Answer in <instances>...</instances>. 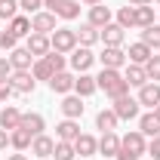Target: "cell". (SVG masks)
I'll use <instances>...</instances> for the list:
<instances>
[{"label":"cell","instance_id":"1","mask_svg":"<svg viewBox=\"0 0 160 160\" xmlns=\"http://www.w3.org/2000/svg\"><path fill=\"white\" fill-rule=\"evenodd\" d=\"M96 83H99V89H105V96H111V99H120V96L129 92V83L114 68H102V74L96 77Z\"/></svg>","mask_w":160,"mask_h":160},{"label":"cell","instance_id":"10","mask_svg":"<svg viewBox=\"0 0 160 160\" xmlns=\"http://www.w3.org/2000/svg\"><path fill=\"white\" fill-rule=\"evenodd\" d=\"M99 59H102V68H114V71H120V68L126 65V52H123L120 46H105Z\"/></svg>","mask_w":160,"mask_h":160},{"label":"cell","instance_id":"40","mask_svg":"<svg viewBox=\"0 0 160 160\" xmlns=\"http://www.w3.org/2000/svg\"><path fill=\"white\" fill-rule=\"evenodd\" d=\"M40 6H43V0H19V9L25 12H40Z\"/></svg>","mask_w":160,"mask_h":160},{"label":"cell","instance_id":"34","mask_svg":"<svg viewBox=\"0 0 160 160\" xmlns=\"http://www.w3.org/2000/svg\"><path fill=\"white\" fill-rule=\"evenodd\" d=\"M154 25V6H136V28H151Z\"/></svg>","mask_w":160,"mask_h":160},{"label":"cell","instance_id":"9","mask_svg":"<svg viewBox=\"0 0 160 160\" xmlns=\"http://www.w3.org/2000/svg\"><path fill=\"white\" fill-rule=\"evenodd\" d=\"M25 49H28L34 59H43V56L52 49V46H49V34H37V31H31V34H28V46H25Z\"/></svg>","mask_w":160,"mask_h":160},{"label":"cell","instance_id":"8","mask_svg":"<svg viewBox=\"0 0 160 160\" xmlns=\"http://www.w3.org/2000/svg\"><path fill=\"white\" fill-rule=\"evenodd\" d=\"M71 68H74V71H77V74H83V71H89V68H92V62H96V56H92V49H89V46H77V49H74V52H71Z\"/></svg>","mask_w":160,"mask_h":160},{"label":"cell","instance_id":"3","mask_svg":"<svg viewBox=\"0 0 160 160\" xmlns=\"http://www.w3.org/2000/svg\"><path fill=\"white\" fill-rule=\"evenodd\" d=\"M43 6L56 16V19H77L80 16V3L77 0H43Z\"/></svg>","mask_w":160,"mask_h":160},{"label":"cell","instance_id":"27","mask_svg":"<svg viewBox=\"0 0 160 160\" xmlns=\"http://www.w3.org/2000/svg\"><path fill=\"white\" fill-rule=\"evenodd\" d=\"M117 123H120V120H117V114H114V108H108V111H99V114H96V129H102V132H114Z\"/></svg>","mask_w":160,"mask_h":160},{"label":"cell","instance_id":"45","mask_svg":"<svg viewBox=\"0 0 160 160\" xmlns=\"http://www.w3.org/2000/svg\"><path fill=\"white\" fill-rule=\"evenodd\" d=\"M154 0H129V6H151Z\"/></svg>","mask_w":160,"mask_h":160},{"label":"cell","instance_id":"15","mask_svg":"<svg viewBox=\"0 0 160 160\" xmlns=\"http://www.w3.org/2000/svg\"><path fill=\"white\" fill-rule=\"evenodd\" d=\"M139 105H145V108H157L160 105V83H145L139 89Z\"/></svg>","mask_w":160,"mask_h":160},{"label":"cell","instance_id":"46","mask_svg":"<svg viewBox=\"0 0 160 160\" xmlns=\"http://www.w3.org/2000/svg\"><path fill=\"white\" fill-rule=\"evenodd\" d=\"M6 160H28V157H25V151H19V154H9Z\"/></svg>","mask_w":160,"mask_h":160},{"label":"cell","instance_id":"12","mask_svg":"<svg viewBox=\"0 0 160 160\" xmlns=\"http://www.w3.org/2000/svg\"><path fill=\"white\" fill-rule=\"evenodd\" d=\"M31 31H37V34H52L56 31V16L46 9V12H34L31 16Z\"/></svg>","mask_w":160,"mask_h":160},{"label":"cell","instance_id":"5","mask_svg":"<svg viewBox=\"0 0 160 160\" xmlns=\"http://www.w3.org/2000/svg\"><path fill=\"white\" fill-rule=\"evenodd\" d=\"M139 99H132L129 92L126 96H120V99H114V114H117V120H136L139 117Z\"/></svg>","mask_w":160,"mask_h":160},{"label":"cell","instance_id":"30","mask_svg":"<svg viewBox=\"0 0 160 160\" xmlns=\"http://www.w3.org/2000/svg\"><path fill=\"white\" fill-rule=\"evenodd\" d=\"M31 142H34V139H31L25 129H12V132H9V145H12L16 151H28V148H31Z\"/></svg>","mask_w":160,"mask_h":160},{"label":"cell","instance_id":"41","mask_svg":"<svg viewBox=\"0 0 160 160\" xmlns=\"http://www.w3.org/2000/svg\"><path fill=\"white\" fill-rule=\"evenodd\" d=\"M9 96H12V83H9V77H6V80H0V102H6Z\"/></svg>","mask_w":160,"mask_h":160},{"label":"cell","instance_id":"39","mask_svg":"<svg viewBox=\"0 0 160 160\" xmlns=\"http://www.w3.org/2000/svg\"><path fill=\"white\" fill-rule=\"evenodd\" d=\"M0 46H3V49H9V52H12V49H16V46H19V37H16V34H12V31H9V28H6V31H0Z\"/></svg>","mask_w":160,"mask_h":160},{"label":"cell","instance_id":"49","mask_svg":"<svg viewBox=\"0 0 160 160\" xmlns=\"http://www.w3.org/2000/svg\"><path fill=\"white\" fill-rule=\"evenodd\" d=\"M157 3H160V0H157Z\"/></svg>","mask_w":160,"mask_h":160},{"label":"cell","instance_id":"26","mask_svg":"<svg viewBox=\"0 0 160 160\" xmlns=\"http://www.w3.org/2000/svg\"><path fill=\"white\" fill-rule=\"evenodd\" d=\"M139 132H142V136H151V139H154V136H160V120H157V114H154V111L139 117Z\"/></svg>","mask_w":160,"mask_h":160},{"label":"cell","instance_id":"6","mask_svg":"<svg viewBox=\"0 0 160 160\" xmlns=\"http://www.w3.org/2000/svg\"><path fill=\"white\" fill-rule=\"evenodd\" d=\"M19 129H25L31 139H37V136H43V129H46V120H43V114H37V111H22Z\"/></svg>","mask_w":160,"mask_h":160},{"label":"cell","instance_id":"22","mask_svg":"<svg viewBox=\"0 0 160 160\" xmlns=\"http://www.w3.org/2000/svg\"><path fill=\"white\" fill-rule=\"evenodd\" d=\"M96 89H99V83H96V77H89L86 71H83V74H80V77L74 80V92H77L80 99H86V96H92Z\"/></svg>","mask_w":160,"mask_h":160},{"label":"cell","instance_id":"29","mask_svg":"<svg viewBox=\"0 0 160 160\" xmlns=\"http://www.w3.org/2000/svg\"><path fill=\"white\" fill-rule=\"evenodd\" d=\"M9 31H12L16 37H28V34H31V19H28V16H16V19H9Z\"/></svg>","mask_w":160,"mask_h":160},{"label":"cell","instance_id":"24","mask_svg":"<svg viewBox=\"0 0 160 160\" xmlns=\"http://www.w3.org/2000/svg\"><path fill=\"white\" fill-rule=\"evenodd\" d=\"M52 148H56V142L49 139V136H37V139L31 142V154H37L40 160L52 157Z\"/></svg>","mask_w":160,"mask_h":160},{"label":"cell","instance_id":"38","mask_svg":"<svg viewBox=\"0 0 160 160\" xmlns=\"http://www.w3.org/2000/svg\"><path fill=\"white\" fill-rule=\"evenodd\" d=\"M43 59H46L49 65H52V71H65V65H68V59H65L62 52H56V49H49V52H46Z\"/></svg>","mask_w":160,"mask_h":160},{"label":"cell","instance_id":"28","mask_svg":"<svg viewBox=\"0 0 160 160\" xmlns=\"http://www.w3.org/2000/svg\"><path fill=\"white\" fill-rule=\"evenodd\" d=\"M99 40V28H92L89 22L86 25H80V31H77V46H92Z\"/></svg>","mask_w":160,"mask_h":160},{"label":"cell","instance_id":"19","mask_svg":"<svg viewBox=\"0 0 160 160\" xmlns=\"http://www.w3.org/2000/svg\"><path fill=\"white\" fill-rule=\"evenodd\" d=\"M62 114H65V117L68 120H77L80 114H83V99H80V96H71V92H68V96H65V99H62Z\"/></svg>","mask_w":160,"mask_h":160},{"label":"cell","instance_id":"20","mask_svg":"<svg viewBox=\"0 0 160 160\" xmlns=\"http://www.w3.org/2000/svg\"><path fill=\"white\" fill-rule=\"evenodd\" d=\"M22 123V111L19 108H12V105H6L3 111H0V129H6V132H12V129H19Z\"/></svg>","mask_w":160,"mask_h":160},{"label":"cell","instance_id":"25","mask_svg":"<svg viewBox=\"0 0 160 160\" xmlns=\"http://www.w3.org/2000/svg\"><path fill=\"white\" fill-rule=\"evenodd\" d=\"M123 80H126V83H129V86H145V83H148V74H145V65H129V68H126V71H123Z\"/></svg>","mask_w":160,"mask_h":160},{"label":"cell","instance_id":"44","mask_svg":"<svg viewBox=\"0 0 160 160\" xmlns=\"http://www.w3.org/2000/svg\"><path fill=\"white\" fill-rule=\"evenodd\" d=\"M6 145H9V132H6V129H0V151H3Z\"/></svg>","mask_w":160,"mask_h":160},{"label":"cell","instance_id":"13","mask_svg":"<svg viewBox=\"0 0 160 160\" xmlns=\"http://www.w3.org/2000/svg\"><path fill=\"white\" fill-rule=\"evenodd\" d=\"M9 65H12V71H31V68H34V56H31L25 46H16V49L9 52Z\"/></svg>","mask_w":160,"mask_h":160},{"label":"cell","instance_id":"17","mask_svg":"<svg viewBox=\"0 0 160 160\" xmlns=\"http://www.w3.org/2000/svg\"><path fill=\"white\" fill-rule=\"evenodd\" d=\"M74 151H77V157H92V154L99 151V139H92V136L80 132L77 139H74Z\"/></svg>","mask_w":160,"mask_h":160},{"label":"cell","instance_id":"32","mask_svg":"<svg viewBox=\"0 0 160 160\" xmlns=\"http://www.w3.org/2000/svg\"><path fill=\"white\" fill-rule=\"evenodd\" d=\"M117 25L126 31V28H136V6H120L117 9Z\"/></svg>","mask_w":160,"mask_h":160},{"label":"cell","instance_id":"31","mask_svg":"<svg viewBox=\"0 0 160 160\" xmlns=\"http://www.w3.org/2000/svg\"><path fill=\"white\" fill-rule=\"evenodd\" d=\"M31 74H34V80H46V83H49V77H52L56 71H52V65H49L46 59H34V68H31Z\"/></svg>","mask_w":160,"mask_h":160},{"label":"cell","instance_id":"43","mask_svg":"<svg viewBox=\"0 0 160 160\" xmlns=\"http://www.w3.org/2000/svg\"><path fill=\"white\" fill-rule=\"evenodd\" d=\"M9 74H12V65H9V59H3V56H0V80H6Z\"/></svg>","mask_w":160,"mask_h":160},{"label":"cell","instance_id":"42","mask_svg":"<svg viewBox=\"0 0 160 160\" xmlns=\"http://www.w3.org/2000/svg\"><path fill=\"white\" fill-rule=\"evenodd\" d=\"M148 154H151L154 160H160V136H154V139H151V145H148Z\"/></svg>","mask_w":160,"mask_h":160},{"label":"cell","instance_id":"14","mask_svg":"<svg viewBox=\"0 0 160 160\" xmlns=\"http://www.w3.org/2000/svg\"><path fill=\"white\" fill-rule=\"evenodd\" d=\"M99 40L105 46H120V43H123V28H120L117 22H111V25L99 28Z\"/></svg>","mask_w":160,"mask_h":160},{"label":"cell","instance_id":"2","mask_svg":"<svg viewBox=\"0 0 160 160\" xmlns=\"http://www.w3.org/2000/svg\"><path fill=\"white\" fill-rule=\"evenodd\" d=\"M49 46L56 49V52H74L77 49V31L74 28H56L52 34H49Z\"/></svg>","mask_w":160,"mask_h":160},{"label":"cell","instance_id":"35","mask_svg":"<svg viewBox=\"0 0 160 160\" xmlns=\"http://www.w3.org/2000/svg\"><path fill=\"white\" fill-rule=\"evenodd\" d=\"M142 43H148L151 49H160V25H151L142 31Z\"/></svg>","mask_w":160,"mask_h":160},{"label":"cell","instance_id":"33","mask_svg":"<svg viewBox=\"0 0 160 160\" xmlns=\"http://www.w3.org/2000/svg\"><path fill=\"white\" fill-rule=\"evenodd\" d=\"M52 157H56V160H74V157H77V151H74V142H56V148H52Z\"/></svg>","mask_w":160,"mask_h":160},{"label":"cell","instance_id":"16","mask_svg":"<svg viewBox=\"0 0 160 160\" xmlns=\"http://www.w3.org/2000/svg\"><path fill=\"white\" fill-rule=\"evenodd\" d=\"M151 56H154V49H151L148 43H142V40H139V43H132V46H129V52H126V62H129V65H145Z\"/></svg>","mask_w":160,"mask_h":160},{"label":"cell","instance_id":"48","mask_svg":"<svg viewBox=\"0 0 160 160\" xmlns=\"http://www.w3.org/2000/svg\"><path fill=\"white\" fill-rule=\"evenodd\" d=\"M154 114H157V120H160V105H157V108H154Z\"/></svg>","mask_w":160,"mask_h":160},{"label":"cell","instance_id":"4","mask_svg":"<svg viewBox=\"0 0 160 160\" xmlns=\"http://www.w3.org/2000/svg\"><path fill=\"white\" fill-rule=\"evenodd\" d=\"M148 151V142L142 136L139 129H132V132H126L123 139H120V154H132V157H142Z\"/></svg>","mask_w":160,"mask_h":160},{"label":"cell","instance_id":"47","mask_svg":"<svg viewBox=\"0 0 160 160\" xmlns=\"http://www.w3.org/2000/svg\"><path fill=\"white\" fill-rule=\"evenodd\" d=\"M83 3H86V6H96V3H102V0H83Z\"/></svg>","mask_w":160,"mask_h":160},{"label":"cell","instance_id":"23","mask_svg":"<svg viewBox=\"0 0 160 160\" xmlns=\"http://www.w3.org/2000/svg\"><path fill=\"white\" fill-rule=\"evenodd\" d=\"M56 136H59V142H74L80 136V126H77V120H62L59 126H56Z\"/></svg>","mask_w":160,"mask_h":160},{"label":"cell","instance_id":"18","mask_svg":"<svg viewBox=\"0 0 160 160\" xmlns=\"http://www.w3.org/2000/svg\"><path fill=\"white\" fill-rule=\"evenodd\" d=\"M117 151H120V136L117 132H102L99 154H105V160H108V157H117Z\"/></svg>","mask_w":160,"mask_h":160},{"label":"cell","instance_id":"36","mask_svg":"<svg viewBox=\"0 0 160 160\" xmlns=\"http://www.w3.org/2000/svg\"><path fill=\"white\" fill-rule=\"evenodd\" d=\"M145 74H148V80L160 83V56H151V59L145 62Z\"/></svg>","mask_w":160,"mask_h":160},{"label":"cell","instance_id":"37","mask_svg":"<svg viewBox=\"0 0 160 160\" xmlns=\"http://www.w3.org/2000/svg\"><path fill=\"white\" fill-rule=\"evenodd\" d=\"M19 16V0H0V19H16Z\"/></svg>","mask_w":160,"mask_h":160},{"label":"cell","instance_id":"21","mask_svg":"<svg viewBox=\"0 0 160 160\" xmlns=\"http://www.w3.org/2000/svg\"><path fill=\"white\" fill-rule=\"evenodd\" d=\"M89 25H92V28H105V25H111V6H105V3L89 6Z\"/></svg>","mask_w":160,"mask_h":160},{"label":"cell","instance_id":"7","mask_svg":"<svg viewBox=\"0 0 160 160\" xmlns=\"http://www.w3.org/2000/svg\"><path fill=\"white\" fill-rule=\"evenodd\" d=\"M9 83H12V92H19V96H31L34 86H37V80H34L31 71H12L9 74Z\"/></svg>","mask_w":160,"mask_h":160},{"label":"cell","instance_id":"11","mask_svg":"<svg viewBox=\"0 0 160 160\" xmlns=\"http://www.w3.org/2000/svg\"><path fill=\"white\" fill-rule=\"evenodd\" d=\"M74 74H68V71H56L52 77H49V89L52 92H59V96H68L71 89H74Z\"/></svg>","mask_w":160,"mask_h":160}]
</instances>
